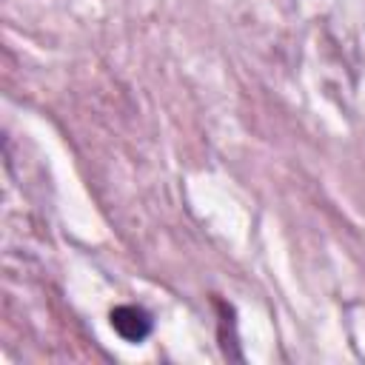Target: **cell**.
Returning <instances> with one entry per match:
<instances>
[{
  "label": "cell",
  "mask_w": 365,
  "mask_h": 365,
  "mask_svg": "<svg viewBox=\"0 0 365 365\" xmlns=\"http://www.w3.org/2000/svg\"><path fill=\"white\" fill-rule=\"evenodd\" d=\"M151 314L140 305H117L111 311V328L125 339V342H143L151 334Z\"/></svg>",
  "instance_id": "cell-1"
}]
</instances>
